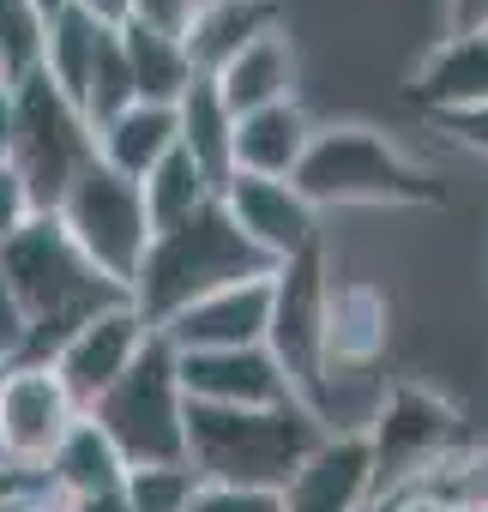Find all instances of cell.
I'll return each instance as SVG.
<instances>
[{
	"label": "cell",
	"instance_id": "obj_1",
	"mask_svg": "<svg viewBox=\"0 0 488 512\" xmlns=\"http://www.w3.org/2000/svg\"><path fill=\"white\" fill-rule=\"evenodd\" d=\"M0 284L19 296V308L31 320L13 368H49L91 314L127 302V290H115L103 272H91V260L67 241L61 217H31L0 247Z\"/></svg>",
	"mask_w": 488,
	"mask_h": 512
},
{
	"label": "cell",
	"instance_id": "obj_2",
	"mask_svg": "<svg viewBox=\"0 0 488 512\" xmlns=\"http://www.w3.org/2000/svg\"><path fill=\"white\" fill-rule=\"evenodd\" d=\"M272 272H278V266L229 223L223 199H211V205H199L193 217H181L175 229H157V235H151L145 266H139V278L127 284V302H133L139 320L157 332V326H169L181 308H193L199 296L229 290V284H248V278H272Z\"/></svg>",
	"mask_w": 488,
	"mask_h": 512
},
{
	"label": "cell",
	"instance_id": "obj_3",
	"mask_svg": "<svg viewBox=\"0 0 488 512\" xmlns=\"http://www.w3.org/2000/svg\"><path fill=\"white\" fill-rule=\"evenodd\" d=\"M332 428L308 416L302 404L278 410H211L187 404V464L199 482H235V488H278L296 476V464L326 440Z\"/></svg>",
	"mask_w": 488,
	"mask_h": 512
},
{
	"label": "cell",
	"instance_id": "obj_4",
	"mask_svg": "<svg viewBox=\"0 0 488 512\" xmlns=\"http://www.w3.org/2000/svg\"><path fill=\"white\" fill-rule=\"evenodd\" d=\"M296 193L326 211V205H440L446 187L410 163L386 133L344 121V127H314L302 169L290 175Z\"/></svg>",
	"mask_w": 488,
	"mask_h": 512
},
{
	"label": "cell",
	"instance_id": "obj_5",
	"mask_svg": "<svg viewBox=\"0 0 488 512\" xmlns=\"http://www.w3.org/2000/svg\"><path fill=\"white\" fill-rule=\"evenodd\" d=\"M91 422L109 434V446L127 458V470L187 464V392H181V362H175L163 332L145 338L139 362L103 392Z\"/></svg>",
	"mask_w": 488,
	"mask_h": 512
},
{
	"label": "cell",
	"instance_id": "obj_6",
	"mask_svg": "<svg viewBox=\"0 0 488 512\" xmlns=\"http://www.w3.org/2000/svg\"><path fill=\"white\" fill-rule=\"evenodd\" d=\"M326 253L320 241L302 247L296 260L272 272V320H266V350L284 368L296 404L332 428V368H326Z\"/></svg>",
	"mask_w": 488,
	"mask_h": 512
},
{
	"label": "cell",
	"instance_id": "obj_7",
	"mask_svg": "<svg viewBox=\"0 0 488 512\" xmlns=\"http://www.w3.org/2000/svg\"><path fill=\"white\" fill-rule=\"evenodd\" d=\"M362 440H368V458H374V500H404L464 446V422L434 386L398 380L380 398Z\"/></svg>",
	"mask_w": 488,
	"mask_h": 512
},
{
	"label": "cell",
	"instance_id": "obj_8",
	"mask_svg": "<svg viewBox=\"0 0 488 512\" xmlns=\"http://www.w3.org/2000/svg\"><path fill=\"white\" fill-rule=\"evenodd\" d=\"M85 163H97L91 121L43 73H31L25 85H13V175L25 181V193H31V205L43 217L61 211V199L79 181Z\"/></svg>",
	"mask_w": 488,
	"mask_h": 512
},
{
	"label": "cell",
	"instance_id": "obj_9",
	"mask_svg": "<svg viewBox=\"0 0 488 512\" xmlns=\"http://www.w3.org/2000/svg\"><path fill=\"white\" fill-rule=\"evenodd\" d=\"M55 217H61L67 241L91 260V272H103L115 290H127L139 278L145 247H151V217H145L139 181H127L103 163H85Z\"/></svg>",
	"mask_w": 488,
	"mask_h": 512
},
{
	"label": "cell",
	"instance_id": "obj_10",
	"mask_svg": "<svg viewBox=\"0 0 488 512\" xmlns=\"http://www.w3.org/2000/svg\"><path fill=\"white\" fill-rule=\"evenodd\" d=\"M85 410L67 398L55 368H0V464L43 482L55 446L73 434Z\"/></svg>",
	"mask_w": 488,
	"mask_h": 512
},
{
	"label": "cell",
	"instance_id": "obj_11",
	"mask_svg": "<svg viewBox=\"0 0 488 512\" xmlns=\"http://www.w3.org/2000/svg\"><path fill=\"white\" fill-rule=\"evenodd\" d=\"M145 338H151V326L139 320V308H133V302H115V308L91 314V320L67 338V350H61L49 368H55V380L67 386V398L91 416V410L103 404V392L139 362Z\"/></svg>",
	"mask_w": 488,
	"mask_h": 512
},
{
	"label": "cell",
	"instance_id": "obj_12",
	"mask_svg": "<svg viewBox=\"0 0 488 512\" xmlns=\"http://www.w3.org/2000/svg\"><path fill=\"white\" fill-rule=\"evenodd\" d=\"M223 211L229 223L248 235L272 266L296 260L302 247L320 241V211L296 193V181H266V175H229L223 181Z\"/></svg>",
	"mask_w": 488,
	"mask_h": 512
},
{
	"label": "cell",
	"instance_id": "obj_13",
	"mask_svg": "<svg viewBox=\"0 0 488 512\" xmlns=\"http://www.w3.org/2000/svg\"><path fill=\"white\" fill-rule=\"evenodd\" d=\"M266 320H272V278H248L199 296L193 308H181L169 326H157L169 338L175 356H205V350H260L266 344Z\"/></svg>",
	"mask_w": 488,
	"mask_h": 512
},
{
	"label": "cell",
	"instance_id": "obj_14",
	"mask_svg": "<svg viewBox=\"0 0 488 512\" xmlns=\"http://www.w3.org/2000/svg\"><path fill=\"white\" fill-rule=\"evenodd\" d=\"M374 506V458L362 428H332L284 482V512H368Z\"/></svg>",
	"mask_w": 488,
	"mask_h": 512
},
{
	"label": "cell",
	"instance_id": "obj_15",
	"mask_svg": "<svg viewBox=\"0 0 488 512\" xmlns=\"http://www.w3.org/2000/svg\"><path fill=\"white\" fill-rule=\"evenodd\" d=\"M181 362V392L187 404H211V410H278L296 404L284 368L272 362V350H205V356H175Z\"/></svg>",
	"mask_w": 488,
	"mask_h": 512
},
{
	"label": "cell",
	"instance_id": "obj_16",
	"mask_svg": "<svg viewBox=\"0 0 488 512\" xmlns=\"http://www.w3.org/2000/svg\"><path fill=\"white\" fill-rule=\"evenodd\" d=\"M404 97H410L422 115L482 109V103H488V31H476V37H440L434 55L410 73Z\"/></svg>",
	"mask_w": 488,
	"mask_h": 512
},
{
	"label": "cell",
	"instance_id": "obj_17",
	"mask_svg": "<svg viewBox=\"0 0 488 512\" xmlns=\"http://www.w3.org/2000/svg\"><path fill=\"white\" fill-rule=\"evenodd\" d=\"M278 31H284V7H278V0H199V13H193V25H187L181 43H187L193 73L211 79L248 43L278 37Z\"/></svg>",
	"mask_w": 488,
	"mask_h": 512
},
{
	"label": "cell",
	"instance_id": "obj_18",
	"mask_svg": "<svg viewBox=\"0 0 488 512\" xmlns=\"http://www.w3.org/2000/svg\"><path fill=\"white\" fill-rule=\"evenodd\" d=\"M314 121L302 115V103H272L235 121V175H266V181H290L308 157Z\"/></svg>",
	"mask_w": 488,
	"mask_h": 512
},
{
	"label": "cell",
	"instance_id": "obj_19",
	"mask_svg": "<svg viewBox=\"0 0 488 512\" xmlns=\"http://www.w3.org/2000/svg\"><path fill=\"white\" fill-rule=\"evenodd\" d=\"M223 109L241 121V115H254V109H272V103H290L296 97V55H290V37H260L248 43L223 73H211Z\"/></svg>",
	"mask_w": 488,
	"mask_h": 512
},
{
	"label": "cell",
	"instance_id": "obj_20",
	"mask_svg": "<svg viewBox=\"0 0 488 512\" xmlns=\"http://www.w3.org/2000/svg\"><path fill=\"white\" fill-rule=\"evenodd\" d=\"M392 314L374 284H332L326 296V368H368L386 350Z\"/></svg>",
	"mask_w": 488,
	"mask_h": 512
},
{
	"label": "cell",
	"instance_id": "obj_21",
	"mask_svg": "<svg viewBox=\"0 0 488 512\" xmlns=\"http://www.w3.org/2000/svg\"><path fill=\"white\" fill-rule=\"evenodd\" d=\"M121 482H127V458L109 446V434H103L91 416L73 422V434L55 446V458H49V470H43V488L61 494V500L121 494Z\"/></svg>",
	"mask_w": 488,
	"mask_h": 512
},
{
	"label": "cell",
	"instance_id": "obj_22",
	"mask_svg": "<svg viewBox=\"0 0 488 512\" xmlns=\"http://www.w3.org/2000/svg\"><path fill=\"white\" fill-rule=\"evenodd\" d=\"M175 145L199 163V175L223 193V181L235 175V115L223 109L211 79H193L187 97L175 103Z\"/></svg>",
	"mask_w": 488,
	"mask_h": 512
},
{
	"label": "cell",
	"instance_id": "obj_23",
	"mask_svg": "<svg viewBox=\"0 0 488 512\" xmlns=\"http://www.w3.org/2000/svg\"><path fill=\"white\" fill-rule=\"evenodd\" d=\"M169 151H175V109L163 103H133L109 127H97V163L127 181H145Z\"/></svg>",
	"mask_w": 488,
	"mask_h": 512
},
{
	"label": "cell",
	"instance_id": "obj_24",
	"mask_svg": "<svg viewBox=\"0 0 488 512\" xmlns=\"http://www.w3.org/2000/svg\"><path fill=\"white\" fill-rule=\"evenodd\" d=\"M115 37H121V55H127V73H133L139 103L175 109V103L187 97V85L199 79L181 37H163V31H145V25H121Z\"/></svg>",
	"mask_w": 488,
	"mask_h": 512
},
{
	"label": "cell",
	"instance_id": "obj_25",
	"mask_svg": "<svg viewBox=\"0 0 488 512\" xmlns=\"http://www.w3.org/2000/svg\"><path fill=\"white\" fill-rule=\"evenodd\" d=\"M103 25L85 19L79 7H61L49 19V37H43V79L79 109L85 103V85H91V67H97V49H103Z\"/></svg>",
	"mask_w": 488,
	"mask_h": 512
},
{
	"label": "cell",
	"instance_id": "obj_26",
	"mask_svg": "<svg viewBox=\"0 0 488 512\" xmlns=\"http://www.w3.org/2000/svg\"><path fill=\"white\" fill-rule=\"evenodd\" d=\"M139 193H145L151 235H157V229H175L181 217H193L199 205H211V199H217V187L199 175V163H193L181 145H175V151H169V157H163V163L139 181Z\"/></svg>",
	"mask_w": 488,
	"mask_h": 512
},
{
	"label": "cell",
	"instance_id": "obj_27",
	"mask_svg": "<svg viewBox=\"0 0 488 512\" xmlns=\"http://www.w3.org/2000/svg\"><path fill=\"white\" fill-rule=\"evenodd\" d=\"M43 37L49 19L37 13V0H0V91L43 73Z\"/></svg>",
	"mask_w": 488,
	"mask_h": 512
},
{
	"label": "cell",
	"instance_id": "obj_28",
	"mask_svg": "<svg viewBox=\"0 0 488 512\" xmlns=\"http://www.w3.org/2000/svg\"><path fill=\"white\" fill-rule=\"evenodd\" d=\"M416 494L458 506V512H488V446H458Z\"/></svg>",
	"mask_w": 488,
	"mask_h": 512
},
{
	"label": "cell",
	"instance_id": "obj_29",
	"mask_svg": "<svg viewBox=\"0 0 488 512\" xmlns=\"http://www.w3.org/2000/svg\"><path fill=\"white\" fill-rule=\"evenodd\" d=\"M121 494L133 512H187L199 494V476H193V464H139V470H127Z\"/></svg>",
	"mask_w": 488,
	"mask_h": 512
},
{
	"label": "cell",
	"instance_id": "obj_30",
	"mask_svg": "<svg viewBox=\"0 0 488 512\" xmlns=\"http://www.w3.org/2000/svg\"><path fill=\"white\" fill-rule=\"evenodd\" d=\"M187 512H284L278 488H235V482H199Z\"/></svg>",
	"mask_w": 488,
	"mask_h": 512
},
{
	"label": "cell",
	"instance_id": "obj_31",
	"mask_svg": "<svg viewBox=\"0 0 488 512\" xmlns=\"http://www.w3.org/2000/svg\"><path fill=\"white\" fill-rule=\"evenodd\" d=\"M193 13H199V0H133L127 25H145V31H163V37H187Z\"/></svg>",
	"mask_w": 488,
	"mask_h": 512
},
{
	"label": "cell",
	"instance_id": "obj_32",
	"mask_svg": "<svg viewBox=\"0 0 488 512\" xmlns=\"http://www.w3.org/2000/svg\"><path fill=\"white\" fill-rule=\"evenodd\" d=\"M31 217H43L37 205H31V193H25V181L13 175V169H0V247H7Z\"/></svg>",
	"mask_w": 488,
	"mask_h": 512
},
{
	"label": "cell",
	"instance_id": "obj_33",
	"mask_svg": "<svg viewBox=\"0 0 488 512\" xmlns=\"http://www.w3.org/2000/svg\"><path fill=\"white\" fill-rule=\"evenodd\" d=\"M434 127H446L464 151L488 157V103H482V109H458V115H434Z\"/></svg>",
	"mask_w": 488,
	"mask_h": 512
},
{
	"label": "cell",
	"instance_id": "obj_34",
	"mask_svg": "<svg viewBox=\"0 0 488 512\" xmlns=\"http://www.w3.org/2000/svg\"><path fill=\"white\" fill-rule=\"evenodd\" d=\"M488 31V0H446V37H476Z\"/></svg>",
	"mask_w": 488,
	"mask_h": 512
},
{
	"label": "cell",
	"instance_id": "obj_35",
	"mask_svg": "<svg viewBox=\"0 0 488 512\" xmlns=\"http://www.w3.org/2000/svg\"><path fill=\"white\" fill-rule=\"evenodd\" d=\"M73 7H79L85 19H97L103 31H121V25L133 19V0H73Z\"/></svg>",
	"mask_w": 488,
	"mask_h": 512
},
{
	"label": "cell",
	"instance_id": "obj_36",
	"mask_svg": "<svg viewBox=\"0 0 488 512\" xmlns=\"http://www.w3.org/2000/svg\"><path fill=\"white\" fill-rule=\"evenodd\" d=\"M37 488V476H25V470H13V464H0V506L7 500H25Z\"/></svg>",
	"mask_w": 488,
	"mask_h": 512
},
{
	"label": "cell",
	"instance_id": "obj_37",
	"mask_svg": "<svg viewBox=\"0 0 488 512\" xmlns=\"http://www.w3.org/2000/svg\"><path fill=\"white\" fill-rule=\"evenodd\" d=\"M0 169H13V91H0Z\"/></svg>",
	"mask_w": 488,
	"mask_h": 512
},
{
	"label": "cell",
	"instance_id": "obj_38",
	"mask_svg": "<svg viewBox=\"0 0 488 512\" xmlns=\"http://www.w3.org/2000/svg\"><path fill=\"white\" fill-rule=\"evenodd\" d=\"M73 512H133L127 506V494H97V500H67Z\"/></svg>",
	"mask_w": 488,
	"mask_h": 512
},
{
	"label": "cell",
	"instance_id": "obj_39",
	"mask_svg": "<svg viewBox=\"0 0 488 512\" xmlns=\"http://www.w3.org/2000/svg\"><path fill=\"white\" fill-rule=\"evenodd\" d=\"M392 512H458V506H440L428 494H404V500H392Z\"/></svg>",
	"mask_w": 488,
	"mask_h": 512
},
{
	"label": "cell",
	"instance_id": "obj_40",
	"mask_svg": "<svg viewBox=\"0 0 488 512\" xmlns=\"http://www.w3.org/2000/svg\"><path fill=\"white\" fill-rule=\"evenodd\" d=\"M31 494H37V488H31ZM31 494H25V500H31ZM25 500H7V506H0V512H25Z\"/></svg>",
	"mask_w": 488,
	"mask_h": 512
},
{
	"label": "cell",
	"instance_id": "obj_41",
	"mask_svg": "<svg viewBox=\"0 0 488 512\" xmlns=\"http://www.w3.org/2000/svg\"><path fill=\"white\" fill-rule=\"evenodd\" d=\"M368 512H392V500H374V506H368Z\"/></svg>",
	"mask_w": 488,
	"mask_h": 512
}]
</instances>
